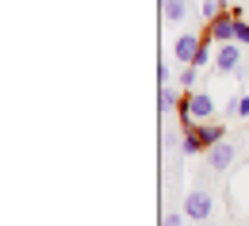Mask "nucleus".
I'll return each mask as SVG.
<instances>
[{"instance_id": "obj_9", "label": "nucleus", "mask_w": 249, "mask_h": 226, "mask_svg": "<svg viewBox=\"0 0 249 226\" xmlns=\"http://www.w3.org/2000/svg\"><path fill=\"white\" fill-rule=\"evenodd\" d=\"M180 154H184V157H196V154H203V142H199V134H196L192 127L184 130V142H180Z\"/></svg>"}, {"instance_id": "obj_3", "label": "nucleus", "mask_w": 249, "mask_h": 226, "mask_svg": "<svg viewBox=\"0 0 249 226\" xmlns=\"http://www.w3.org/2000/svg\"><path fill=\"white\" fill-rule=\"evenodd\" d=\"M234 161H238V146H234V142H226V138L215 142V146L207 150V165H211V173H226Z\"/></svg>"}, {"instance_id": "obj_6", "label": "nucleus", "mask_w": 249, "mask_h": 226, "mask_svg": "<svg viewBox=\"0 0 249 226\" xmlns=\"http://www.w3.org/2000/svg\"><path fill=\"white\" fill-rule=\"evenodd\" d=\"M203 50V38H196V35H180L177 42H173V58L177 62H184V65H192L196 62V54Z\"/></svg>"}, {"instance_id": "obj_11", "label": "nucleus", "mask_w": 249, "mask_h": 226, "mask_svg": "<svg viewBox=\"0 0 249 226\" xmlns=\"http://www.w3.org/2000/svg\"><path fill=\"white\" fill-rule=\"evenodd\" d=\"M199 12H203V19H215V16L226 12V0H203V4H199Z\"/></svg>"}, {"instance_id": "obj_12", "label": "nucleus", "mask_w": 249, "mask_h": 226, "mask_svg": "<svg viewBox=\"0 0 249 226\" xmlns=\"http://www.w3.org/2000/svg\"><path fill=\"white\" fill-rule=\"evenodd\" d=\"M196 81H199V65H184V69H180V88L192 92V88H196Z\"/></svg>"}, {"instance_id": "obj_15", "label": "nucleus", "mask_w": 249, "mask_h": 226, "mask_svg": "<svg viewBox=\"0 0 249 226\" xmlns=\"http://www.w3.org/2000/svg\"><path fill=\"white\" fill-rule=\"evenodd\" d=\"M234 115H249V96H238V100H234Z\"/></svg>"}, {"instance_id": "obj_5", "label": "nucleus", "mask_w": 249, "mask_h": 226, "mask_svg": "<svg viewBox=\"0 0 249 226\" xmlns=\"http://www.w3.org/2000/svg\"><path fill=\"white\" fill-rule=\"evenodd\" d=\"M234 31H238V16H230V12L215 16L211 27H207V35H211L215 42H234Z\"/></svg>"}, {"instance_id": "obj_7", "label": "nucleus", "mask_w": 249, "mask_h": 226, "mask_svg": "<svg viewBox=\"0 0 249 226\" xmlns=\"http://www.w3.org/2000/svg\"><path fill=\"white\" fill-rule=\"evenodd\" d=\"M192 130L199 134V142H203V150H211L215 142H222V138H226V130H222V123H211V119H207V123H196Z\"/></svg>"}, {"instance_id": "obj_8", "label": "nucleus", "mask_w": 249, "mask_h": 226, "mask_svg": "<svg viewBox=\"0 0 249 226\" xmlns=\"http://www.w3.org/2000/svg\"><path fill=\"white\" fill-rule=\"evenodd\" d=\"M161 8H165V19H169V23H180V19L188 16L184 0H161Z\"/></svg>"}, {"instance_id": "obj_10", "label": "nucleus", "mask_w": 249, "mask_h": 226, "mask_svg": "<svg viewBox=\"0 0 249 226\" xmlns=\"http://www.w3.org/2000/svg\"><path fill=\"white\" fill-rule=\"evenodd\" d=\"M157 107H161V115H169L173 107H180V100H177V92H173L169 85H161V92H157Z\"/></svg>"}, {"instance_id": "obj_13", "label": "nucleus", "mask_w": 249, "mask_h": 226, "mask_svg": "<svg viewBox=\"0 0 249 226\" xmlns=\"http://www.w3.org/2000/svg\"><path fill=\"white\" fill-rule=\"evenodd\" d=\"M234 42L249 46V19H238V31H234Z\"/></svg>"}, {"instance_id": "obj_14", "label": "nucleus", "mask_w": 249, "mask_h": 226, "mask_svg": "<svg viewBox=\"0 0 249 226\" xmlns=\"http://www.w3.org/2000/svg\"><path fill=\"white\" fill-rule=\"evenodd\" d=\"M184 219H188L184 211H169V215H165V223H161V226H184Z\"/></svg>"}, {"instance_id": "obj_2", "label": "nucleus", "mask_w": 249, "mask_h": 226, "mask_svg": "<svg viewBox=\"0 0 249 226\" xmlns=\"http://www.w3.org/2000/svg\"><path fill=\"white\" fill-rule=\"evenodd\" d=\"M242 54H246L242 42H218L215 69H218V73H238V69H242Z\"/></svg>"}, {"instance_id": "obj_4", "label": "nucleus", "mask_w": 249, "mask_h": 226, "mask_svg": "<svg viewBox=\"0 0 249 226\" xmlns=\"http://www.w3.org/2000/svg\"><path fill=\"white\" fill-rule=\"evenodd\" d=\"M184 215H188V219H196V223H207V219H211V192H203V188L188 192Z\"/></svg>"}, {"instance_id": "obj_16", "label": "nucleus", "mask_w": 249, "mask_h": 226, "mask_svg": "<svg viewBox=\"0 0 249 226\" xmlns=\"http://www.w3.org/2000/svg\"><path fill=\"white\" fill-rule=\"evenodd\" d=\"M226 4H230V0H226Z\"/></svg>"}, {"instance_id": "obj_1", "label": "nucleus", "mask_w": 249, "mask_h": 226, "mask_svg": "<svg viewBox=\"0 0 249 226\" xmlns=\"http://www.w3.org/2000/svg\"><path fill=\"white\" fill-rule=\"evenodd\" d=\"M215 115V100H211V92H188L184 100H180V119H184V130L196 127V123H207Z\"/></svg>"}]
</instances>
